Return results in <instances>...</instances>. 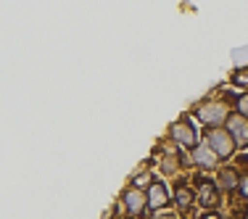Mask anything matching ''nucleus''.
<instances>
[{
	"mask_svg": "<svg viewBox=\"0 0 248 219\" xmlns=\"http://www.w3.org/2000/svg\"><path fill=\"white\" fill-rule=\"evenodd\" d=\"M190 116H193V119H196L203 129L224 127V124H227V119L232 116V100H230V93L211 95V98H201L198 103L190 109Z\"/></svg>",
	"mask_w": 248,
	"mask_h": 219,
	"instance_id": "nucleus-1",
	"label": "nucleus"
},
{
	"mask_svg": "<svg viewBox=\"0 0 248 219\" xmlns=\"http://www.w3.org/2000/svg\"><path fill=\"white\" fill-rule=\"evenodd\" d=\"M190 182H193V188H196L201 211H219L222 209L227 195L222 193V188H219V182H217L214 174H201V172H196Z\"/></svg>",
	"mask_w": 248,
	"mask_h": 219,
	"instance_id": "nucleus-2",
	"label": "nucleus"
},
{
	"mask_svg": "<svg viewBox=\"0 0 248 219\" xmlns=\"http://www.w3.org/2000/svg\"><path fill=\"white\" fill-rule=\"evenodd\" d=\"M167 138L172 140V143L177 148H182V151H196V148L203 143V132L198 129V124L196 119H193L190 114H185V116H180L177 122L169 124V129H167Z\"/></svg>",
	"mask_w": 248,
	"mask_h": 219,
	"instance_id": "nucleus-3",
	"label": "nucleus"
},
{
	"mask_svg": "<svg viewBox=\"0 0 248 219\" xmlns=\"http://www.w3.org/2000/svg\"><path fill=\"white\" fill-rule=\"evenodd\" d=\"M119 203H122L124 219H148V217H151L148 190H143V188L132 185V182H127V185L122 188Z\"/></svg>",
	"mask_w": 248,
	"mask_h": 219,
	"instance_id": "nucleus-4",
	"label": "nucleus"
},
{
	"mask_svg": "<svg viewBox=\"0 0 248 219\" xmlns=\"http://www.w3.org/2000/svg\"><path fill=\"white\" fill-rule=\"evenodd\" d=\"M203 143L217 153V158H219L222 164H232L235 156L240 153V148H238V143H235V138L230 135L227 127L203 129Z\"/></svg>",
	"mask_w": 248,
	"mask_h": 219,
	"instance_id": "nucleus-5",
	"label": "nucleus"
},
{
	"mask_svg": "<svg viewBox=\"0 0 248 219\" xmlns=\"http://www.w3.org/2000/svg\"><path fill=\"white\" fill-rule=\"evenodd\" d=\"M153 161H156L158 174L161 177H185V169L190 167V158H187V153H182V151H174V153L153 151Z\"/></svg>",
	"mask_w": 248,
	"mask_h": 219,
	"instance_id": "nucleus-6",
	"label": "nucleus"
},
{
	"mask_svg": "<svg viewBox=\"0 0 248 219\" xmlns=\"http://www.w3.org/2000/svg\"><path fill=\"white\" fill-rule=\"evenodd\" d=\"M172 206L177 214H193L198 206V195H196V188H193V182L182 180V177H177L174 180V188H172Z\"/></svg>",
	"mask_w": 248,
	"mask_h": 219,
	"instance_id": "nucleus-7",
	"label": "nucleus"
},
{
	"mask_svg": "<svg viewBox=\"0 0 248 219\" xmlns=\"http://www.w3.org/2000/svg\"><path fill=\"white\" fill-rule=\"evenodd\" d=\"M187 158H190V167L196 172H201V174H217V169L222 167V161L217 158V153L206 143H201L196 151L187 153Z\"/></svg>",
	"mask_w": 248,
	"mask_h": 219,
	"instance_id": "nucleus-8",
	"label": "nucleus"
},
{
	"mask_svg": "<svg viewBox=\"0 0 248 219\" xmlns=\"http://www.w3.org/2000/svg\"><path fill=\"white\" fill-rule=\"evenodd\" d=\"M217 182H219L222 193L227 195V198H235V193H238L240 188V177H243V172L238 169V164H222L219 169H217Z\"/></svg>",
	"mask_w": 248,
	"mask_h": 219,
	"instance_id": "nucleus-9",
	"label": "nucleus"
},
{
	"mask_svg": "<svg viewBox=\"0 0 248 219\" xmlns=\"http://www.w3.org/2000/svg\"><path fill=\"white\" fill-rule=\"evenodd\" d=\"M148 203H151V214H156V211H167L169 206H172V190H169V185L164 180H153L151 188H148Z\"/></svg>",
	"mask_w": 248,
	"mask_h": 219,
	"instance_id": "nucleus-10",
	"label": "nucleus"
},
{
	"mask_svg": "<svg viewBox=\"0 0 248 219\" xmlns=\"http://www.w3.org/2000/svg\"><path fill=\"white\" fill-rule=\"evenodd\" d=\"M224 127L230 129V135L235 138V143H238L240 151H246V148H248V119H246V116H240V114H235V111H232V116L227 119Z\"/></svg>",
	"mask_w": 248,
	"mask_h": 219,
	"instance_id": "nucleus-11",
	"label": "nucleus"
},
{
	"mask_svg": "<svg viewBox=\"0 0 248 219\" xmlns=\"http://www.w3.org/2000/svg\"><path fill=\"white\" fill-rule=\"evenodd\" d=\"M230 100H232V111L248 119V93H230Z\"/></svg>",
	"mask_w": 248,
	"mask_h": 219,
	"instance_id": "nucleus-12",
	"label": "nucleus"
},
{
	"mask_svg": "<svg viewBox=\"0 0 248 219\" xmlns=\"http://www.w3.org/2000/svg\"><path fill=\"white\" fill-rule=\"evenodd\" d=\"M230 82L235 87H240V93H248V66H240L230 74Z\"/></svg>",
	"mask_w": 248,
	"mask_h": 219,
	"instance_id": "nucleus-13",
	"label": "nucleus"
},
{
	"mask_svg": "<svg viewBox=\"0 0 248 219\" xmlns=\"http://www.w3.org/2000/svg\"><path fill=\"white\" fill-rule=\"evenodd\" d=\"M232 203L248 206V172H243V177H240V188H238V193H235Z\"/></svg>",
	"mask_w": 248,
	"mask_h": 219,
	"instance_id": "nucleus-14",
	"label": "nucleus"
},
{
	"mask_svg": "<svg viewBox=\"0 0 248 219\" xmlns=\"http://www.w3.org/2000/svg\"><path fill=\"white\" fill-rule=\"evenodd\" d=\"M119 217H124V211H122V203H119V201H116V203H111L108 209H106L103 219H119Z\"/></svg>",
	"mask_w": 248,
	"mask_h": 219,
	"instance_id": "nucleus-15",
	"label": "nucleus"
},
{
	"mask_svg": "<svg viewBox=\"0 0 248 219\" xmlns=\"http://www.w3.org/2000/svg\"><path fill=\"white\" fill-rule=\"evenodd\" d=\"M148 219H182V214H177V211H156V214H151Z\"/></svg>",
	"mask_w": 248,
	"mask_h": 219,
	"instance_id": "nucleus-16",
	"label": "nucleus"
},
{
	"mask_svg": "<svg viewBox=\"0 0 248 219\" xmlns=\"http://www.w3.org/2000/svg\"><path fill=\"white\" fill-rule=\"evenodd\" d=\"M232 211H235V217H240V219H248V206L232 203Z\"/></svg>",
	"mask_w": 248,
	"mask_h": 219,
	"instance_id": "nucleus-17",
	"label": "nucleus"
},
{
	"mask_svg": "<svg viewBox=\"0 0 248 219\" xmlns=\"http://www.w3.org/2000/svg\"><path fill=\"white\" fill-rule=\"evenodd\" d=\"M196 219H222V214L219 211H201V217H196Z\"/></svg>",
	"mask_w": 248,
	"mask_h": 219,
	"instance_id": "nucleus-18",
	"label": "nucleus"
},
{
	"mask_svg": "<svg viewBox=\"0 0 248 219\" xmlns=\"http://www.w3.org/2000/svg\"><path fill=\"white\" fill-rule=\"evenodd\" d=\"M222 219H240V217H235V214H227V217H222Z\"/></svg>",
	"mask_w": 248,
	"mask_h": 219,
	"instance_id": "nucleus-19",
	"label": "nucleus"
}]
</instances>
